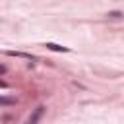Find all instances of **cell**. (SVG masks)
<instances>
[{
    "label": "cell",
    "mask_w": 124,
    "mask_h": 124,
    "mask_svg": "<svg viewBox=\"0 0 124 124\" xmlns=\"http://www.w3.org/2000/svg\"><path fill=\"white\" fill-rule=\"evenodd\" d=\"M46 48L56 50V52H66V50H68L66 46H60V45H54V43H46Z\"/></svg>",
    "instance_id": "1"
}]
</instances>
